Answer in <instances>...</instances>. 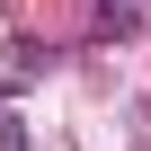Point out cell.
<instances>
[{
	"label": "cell",
	"mask_w": 151,
	"mask_h": 151,
	"mask_svg": "<svg viewBox=\"0 0 151 151\" xmlns=\"http://www.w3.org/2000/svg\"><path fill=\"white\" fill-rule=\"evenodd\" d=\"M0 151H27V124L18 116H0Z\"/></svg>",
	"instance_id": "6da1fadb"
}]
</instances>
